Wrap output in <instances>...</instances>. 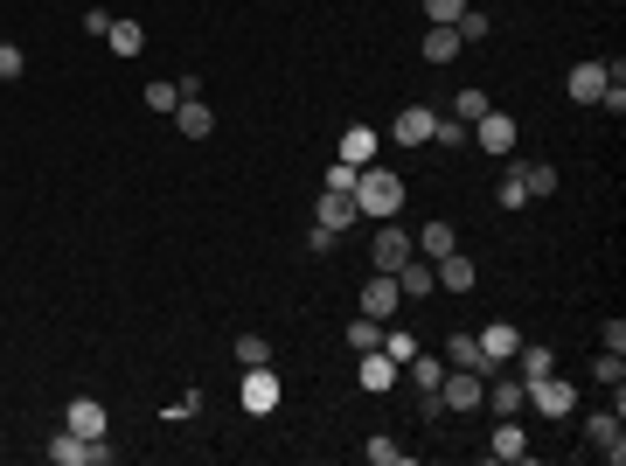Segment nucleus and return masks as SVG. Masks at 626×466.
<instances>
[{
    "instance_id": "1",
    "label": "nucleus",
    "mask_w": 626,
    "mask_h": 466,
    "mask_svg": "<svg viewBox=\"0 0 626 466\" xmlns=\"http://www.w3.org/2000/svg\"><path fill=\"white\" fill-rule=\"evenodd\" d=\"M355 209H362L369 223H397V209H404V174L369 160V167L355 174Z\"/></svg>"
},
{
    "instance_id": "2",
    "label": "nucleus",
    "mask_w": 626,
    "mask_h": 466,
    "mask_svg": "<svg viewBox=\"0 0 626 466\" xmlns=\"http://www.w3.org/2000/svg\"><path fill=\"white\" fill-rule=\"evenodd\" d=\"M522 411H536V418H550V425H557V418H571V411H578V390H571L557 369H550V376H529V383H522Z\"/></svg>"
},
{
    "instance_id": "3",
    "label": "nucleus",
    "mask_w": 626,
    "mask_h": 466,
    "mask_svg": "<svg viewBox=\"0 0 626 466\" xmlns=\"http://www.w3.org/2000/svg\"><path fill=\"white\" fill-rule=\"evenodd\" d=\"M49 466H112V439H84V432H56L49 439Z\"/></svg>"
},
{
    "instance_id": "4",
    "label": "nucleus",
    "mask_w": 626,
    "mask_h": 466,
    "mask_svg": "<svg viewBox=\"0 0 626 466\" xmlns=\"http://www.w3.org/2000/svg\"><path fill=\"white\" fill-rule=\"evenodd\" d=\"M515 140H522V126H515L508 112H480V119H473V147H480L487 160H508Z\"/></svg>"
},
{
    "instance_id": "5",
    "label": "nucleus",
    "mask_w": 626,
    "mask_h": 466,
    "mask_svg": "<svg viewBox=\"0 0 626 466\" xmlns=\"http://www.w3.org/2000/svg\"><path fill=\"white\" fill-rule=\"evenodd\" d=\"M355 383H362L369 397H390V390L404 383V362H397V355H383V348H369V355L355 362Z\"/></svg>"
},
{
    "instance_id": "6",
    "label": "nucleus",
    "mask_w": 626,
    "mask_h": 466,
    "mask_svg": "<svg viewBox=\"0 0 626 466\" xmlns=\"http://www.w3.org/2000/svg\"><path fill=\"white\" fill-rule=\"evenodd\" d=\"M585 439H592V453H599V460H613V466L626 460V425H620V411H592V418H585Z\"/></svg>"
},
{
    "instance_id": "7",
    "label": "nucleus",
    "mask_w": 626,
    "mask_h": 466,
    "mask_svg": "<svg viewBox=\"0 0 626 466\" xmlns=\"http://www.w3.org/2000/svg\"><path fill=\"white\" fill-rule=\"evenodd\" d=\"M432 126H439V105H404L390 119V140L397 147H432Z\"/></svg>"
},
{
    "instance_id": "8",
    "label": "nucleus",
    "mask_w": 626,
    "mask_h": 466,
    "mask_svg": "<svg viewBox=\"0 0 626 466\" xmlns=\"http://www.w3.org/2000/svg\"><path fill=\"white\" fill-rule=\"evenodd\" d=\"M473 341H480V355H487V376H494V369H508V362H515V348H522V327H508V320H487Z\"/></svg>"
},
{
    "instance_id": "9",
    "label": "nucleus",
    "mask_w": 626,
    "mask_h": 466,
    "mask_svg": "<svg viewBox=\"0 0 626 466\" xmlns=\"http://www.w3.org/2000/svg\"><path fill=\"white\" fill-rule=\"evenodd\" d=\"M244 411H251V418H272V411H279V369H272V362L244 369Z\"/></svg>"
},
{
    "instance_id": "10",
    "label": "nucleus",
    "mask_w": 626,
    "mask_h": 466,
    "mask_svg": "<svg viewBox=\"0 0 626 466\" xmlns=\"http://www.w3.org/2000/svg\"><path fill=\"white\" fill-rule=\"evenodd\" d=\"M439 397H446V411H480L487 376L480 369H453V376H439Z\"/></svg>"
},
{
    "instance_id": "11",
    "label": "nucleus",
    "mask_w": 626,
    "mask_h": 466,
    "mask_svg": "<svg viewBox=\"0 0 626 466\" xmlns=\"http://www.w3.org/2000/svg\"><path fill=\"white\" fill-rule=\"evenodd\" d=\"M63 425H70V432H84V439H112V411H105L98 397H70Z\"/></svg>"
},
{
    "instance_id": "12",
    "label": "nucleus",
    "mask_w": 626,
    "mask_h": 466,
    "mask_svg": "<svg viewBox=\"0 0 626 466\" xmlns=\"http://www.w3.org/2000/svg\"><path fill=\"white\" fill-rule=\"evenodd\" d=\"M397 307H404V293H397V279H390V272H376V279L362 286V300H355V313H369V320H390Z\"/></svg>"
},
{
    "instance_id": "13",
    "label": "nucleus",
    "mask_w": 626,
    "mask_h": 466,
    "mask_svg": "<svg viewBox=\"0 0 626 466\" xmlns=\"http://www.w3.org/2000/svg\"><path fill=\"white\" fill-rule=\"evenodd\" d=\"M606 84H613V70H606V56H599V63H578L564 91H571V105H599V98H606Z\"/></svg>"
},
{
    "instance_id": "14",
    "label": "nucleus",
    "mask_w": 626,
    "mask_h": 466,
    "mask_svg": "<svg viewBox=\"0 0 626 466\" xmlns=\"http://www.w3.org/2000/svg\"><path fill=\"white\" fill-rule=\"evenodd\" d=\"M411 251H418V244H411V230H404V223H376V272H397Z\"/></svg>"
},
{
    "instance_id": "15",
    "label": "nucleus",
    "mask_w": 626,
    "mask_h": 466,
    "mask_svg": "<svg viewBox=\"0 0 626 466\" xmlns=\"http://www.w3.org/2000/svg\"><path fill=\"white\" fill-rule=\"evenodd\" d=\"M390 279H397V293H404V300H432V293H439V279H432V258H418V251H411V258H404Z\"/></svg>"
},
{
    "instance_id": "16",
    "label": "nucleus",
    "mask_w": 626,
    "mask_h": 466,
    "mask_svg": "<svg viewBox=\"0 0 626 466\" xmlns=\"http://www.w3.org/2000/svg\"><path fill=\"white\" fill-rule=\"evenodd\" d=\"M494 418H522V376H508V369H494L487 376V397H480Z\"/></svg>"
},
{
    "instance_id": "17",
    "label": "nucleus",
    "mask_w": 626,
    "mask_h": 466,
    "mask_svg": "<svg viewBox=\"0 0 626 466\" xmlns=\"http://www.w3.org/2000/svg\"><path fill=\"white\" fill-rule=\"evenodd\" d=\"M432 279H439L446 293H473V286H480V265H473L467 251H446V258L432 265Z\"/></svg>"
},
{
    "instance_id": "18",
    "label": "nucleus",
    "mask_w": 626,
    "mask_h": 466,
    "mask_svg": "<svg viewBox=\"0 0 626 466\" xmlns=\"http://www.w3.org/2000/svg\"><path fill=\"white\" fill-rule=\"evenodd\" d=\"M460 49H467V42H460V28H453V21H432V28H425V49H418V56L446 70V63H460Z\"/></svg>"
},
{
    "instance_id": "19",
    "label": "nucleus",
    "mask_w": 626,
    "mask_h": 466,
    "mask_svg": "<svg viewBox=\"0 0 626 466\" xmlns=\"http://www.w3.org/2000/svg\"><path fill=\"white\" fill-rule=\"evenodd\" d=\"M174 126H181V140H209V133H216V112H209L202 98H181V105H174Z\"/></svg>"
},
{
    "instance_id": "20",
    "label": "nucleus",
    "mask_w": 626,
    "mask_h": 466,
    "mask_svg": "<svg viewBox=\"0 0 626 466\" xmlns=\"http://www.w3.org/2000/svg\"><path fill=\"white\" fill-rule=\"evenodd\" d=\"M487 460H529V432H522L515 418H501L494 439H487Z\"/></svg>"
},
{
    "instance_id": "21",
    "label": "nucleus",
    "mask_w": 626,
    "mask_h": 466,
    "mask_svg": "<svg viewBox=\"0 0 626 466\" xmlns=\"http://www.w3.org/2000/svg\"><path fill=\"white\" fill-rule=\"evenodd\" d=\"M355 216H362V209H355V195H334V188H327V195L313 202V223H327V230H348Z\"/></svg>"
},
{
    "instance_id": "22",
    "label": "nucleus",
    "mask_w": 626,
    "mask_h": 466,
    "mask_svg": "<svg viewBox=\"0 0 626 466\" xmlns=\"http://www.w3.org/2000/svg\"><path fill=\"white\" fill-rule=\"evenodd\" d=\"M411 244H418V258H432V265H439L446 251H460V230H453V223H425Z\"/></svg>"
},
{
    "instance_id": "23",
    "label": "nucleus",
    "mask_w": 626,
    "mask_h": 466,
    "mask_svg": "<svg viewBox=\"0 0 626 466\" xmlns=\"http://www.w3.org/2000/svg\"><path fill=\"white\" fill-rule=\"evenodd\" d=\"M341 160H348V167H369V160H376V126H348V133H341Z\"/></svg>"
},
{
    "instance_id": "24",
    "label": "nucleus",
    "mask_w": 626,
    "mask_h": 466,
    "mask_svg": "<svg viewBox=\"0 0 626 466\" xmlns=\"http://www.w3.org/2000/svg\"><path fill=\"white\" fill-rule=\"evenodd\" d=\"M550 369H557V355H550L543 341H522V348H515V376H522V383H529V376H550Z\"/></svg>"
},
{
    "instance_id": "25",
    "label": "nucleus",
    "mask_w": 626,
    "mask_h": 466,
    "mask_svg": "<svg viewBox=\"0 0 626 466\" xmlns=\"http://www.w3.org/2000/svg\"><path fill=\"white\" fill-rule=\"evenodd\" d=\"M494 202H501V209H522V202H529V188H522V167H515V154L501 160V181H494Z\"/></svg>"
},
{
    "instance_id": "26",
    "label": "nucleus",
    "mask_w": 626,
    "mask_h": 466,
    "mask_svg": "<svg viewBox=\"0 0 626 466\" xmlns=\"http://www.w3.org/2000/svg\"><path fill=\"white\" fill-rule=\"evenodd\" d=\"M432 147L460 154V147H473V126H467V119H453V112H439V126H432Z\"/></svg>"
},
{
    "instance_id": "27",
    "label": "nucleus",
    "mask_w": 626,
    "mask_h": 466,
    "mask_svg": "<svg viewBox=\"0 0 626 466\" xmlns=\"http://www.w3.org/2000/svg\"><path fill=\"white\" fill-rule=\"evenodd\" d=\"M446 362H453V369H480V376H487V355H480V341H473V334H446Z\"/></svg>"
},
{
    "instance_id": "28",
    "label": "nucleus",
    "mask_w": 626,
    "mask_h": 466,
    "mask_svg": "<svg viewBox=\"0 0 626 466\" xmlns=\"http://www.w3.org/2000/svg\"><path fill=\"white\" fill-rule=\"evenodd\" d=\"M383 327H390V320H369V313H355V320H348V348H355V355L383 348Z\"/></svg>"
},
{
    "instance_id": "29",
    "label": "nucleus",
    "mask_w": 626,
    "mask_h": 466,
    "mask_svg": "<svg viewBox=\"0 0 626 466\" xmlns=\"http://www.w3.org/2000/svg\"><path fill=\"white\" fill-rule=\"evenodd\" d=\"M105 42H112L119 56H140V49H147V28H140V21H112V28H105Z\"/></svg>"
},
{
    "instance_id": "30",
    "label": "nucleus",
    "mask_w": 626,
    "mask_h": 466,
    "mask_svg": "<svg viewBox=\"0 0 626 466\" xmlns=\"http://www.w3.org/2000/svg\"><path fill=\"white\" fill-rule=\"evenodd\" d=\"M515 167H522V188H529V202L557 195V167H536V160H515Z\"/></svg>"
},
{
    "instance_id": "31",
    "label": "nucleus",
    "mask_w": 626,
    "mask_h": 466,
    "mask_svg": "<svg viewBox=\"0 0 626 466\" xmlns=\"http://www.w3.org/2000/svg\"><path fill=\"white\" fill-rule=\"evenodd\" d=\"M404 376H411V383H418V390H439V376H446V362H439V355H425V348H418V355H411V362H404Z\"/></svg>"
},
{
    "instance_id": "32",
    "label": "nucleus",
    "mask_w": 626,
    "mask_h": 466,
    "mask_svg": "<svg viewBox=\"0 0 626 466\" xmlns=\"http://www.w3.org/2000/svg\"><path fill=\"white\" fill-rule=\"evenodd\" d=\"M592 383H606V390H626V355L599 348V362H592Z\"/></svg>"
},
{
    "instance_id": "33",
    "label": "nucleus",
    "mask_w": 626,
    "mask_h": 466,
    "mask_svg": "<svg viewBox=\"0 0 626 466\" xmlns=\"http://www.w3.org/2000/svg\"><path fill=\"white\" fill-rule=\"evenodd\" d=\"M362 460H369V466H404L411 453H404V446H397V439L383 432V439H369V446H362Z\"/></svg>"
},
{
    "instance_id": "34",
    "label": "nucleus",
    "mask_w": 626,
    "mask_h": 466,
    "mask_svg": "<svg viewBox=\"0 0 626 466\" xmlns=\"http://www.w3.org/2000/svg\"><path fill=\"white\" fill-rule=\"evenodd\" d=\"M453 28H460V42H487V35H494V21H487V14H480V7H460V21H453Z\"/></svg>"
},
{
    "instance_id": "35",
    "label": "nucleus",
    "mask_w": 626,
    "mask_h": 466,
    "mask_svg": "<svg viewBox=\"0 0 626 466\" xmlns=\"http://www.w3.org/2000/svg\"><path fill=\"white\" fill-rule=\"evenodd\" d=\"M480 112H494V98H487V91H480V84H467V91H460V98H453V119H480Z\"/></svg>"
},
{
    "instance_id": "36",
    "label": "nucleus",
    "mask_w": 626,
    "mask_h": 466,
    "mask_svg": "<svg viewBox=\"0 0 626 466\" xmlns=\"http://www.w3.org/2000/svg\"><path fill=\"white\" fill-rule=\"evenodd\" d=\"M237 362H244V369L272 362V341H265V334H237Z\"/></svg>"
},
{
    "instance_id": "37",
    "label": "nucleus",
    "mask_w": 626,
    "mask_h": 466,
    "mask_svg": "<svg viewBox=\"0 0 626 466\" xmlns=\"http://www.w3.org/2000/svg\"><path fill=\"white\" fill-rule=\"evenodd\" d=\"M147 105H154V112H174V105H181V84L154 77V84H147Z\"/></svg>"
},
{
    "instance_id": "38",
    "label": "nucleus",
    "mask_w": 626,
    "mask_h": 466,
    "mask_svg": "<svg viewBox=\"0 0 626 466\" xmlns=\"http://www.w3.org/2000/svg\"><path fill=\"white\" fill-rule=\"evenodd\" d=\"M383 355H397V362H411V355H418V334H397V327H383Z\"/></svg>"
},
{
    "instance_id": "39",
    "label": "nucleus",
    "mask_w": 626,
    "mask_h": 466,
    "mask_svg": "<svg viewBox=\"0 0 626 466\" xmlns=\"http://www.w3.org/2000/svg\"><path fill=\"white\" fill-rule=\"evenodd\" d=\"M334 244H341V230H327V223H313V230H307V251H313V258H334Z\"/></svg>"
},
{
    "instance_id": "40",
    "label": "nucleus",
    "mask_w": 626,
    "mask_h": 466,
    "mask_svg": "<svg viewBox=\"0 0 626 466\" xmlns=\"http://www.w3.org/2000/svg\"><path fill=\"white\" fill-rule=\"evenodd\" d=\"M355 174H362V167H348V160H334V167H327V188H334V195H355Z\"/></svg>"
},
{
    "instance_id": "41",
    "label": "nucleus",
    "mask_w": 626,
    "mask_h": 466,
    "mask_svg": "<svg viewBox=\"0 0 626 466\" xmlns=\"http://www.w3.org/2000/svg\"><path fill=\"white\" fill-rule=\"evenodd\" d=\"M21 70H28V56H21V49H14V42H0V84H14V77H21Z\"/></svg>"
},
{
    "instance_id": "42",
    "label": "nucleus",
    "mask_w": 626,
    "mask_h": 466,
    "mask_svg": "<svg viewBox=\"0 0 626 466\" xmlns=\"http://www.w3.org/2000/svg\"><path fill=\"white\" fill-rule=\"evenodd\" d=\"M418 418H446V397L439 390H418Z\"/></svg>"
},
{
    "instance_id": "43",
    "label": "nucleus",
    "mask_w": 626,
    "mask_h": 466,
    "mask_svg": "<svg viewBox=\"0 0 626 466\" xmlns=\"http://www.w3.org/2000/svg\"><path fill=\"white\" fill-rule=\"evenodd\" d=\"M460 7H467V0H425V14H432V21H460Z\"/></svg>"
},
{
    "instance_id": "44",
    "label": "nucleus",
    "mask_w": 626,
    "mask_h": 466,
    "mask_svg": "<svg viewBox=\"0 0 626 466\" xmlns=\"http://www.w3.org/2000/svg\"><path fill=\"white\" fill-rule=\"evenodd\" d=\"M599 112H613V119H620V112H626V84H606V98H599Z\"/></svg>"
},
{
    "instance_id": "45",
    "label": "nucleus",
    "mask_w": 626,
    "mask_h": 466,
    "mask_svg": "<svg viewBox=\"0 0 626 466\" xmlns=\"http://www.w3.org/2000/svg\"><path fill=\"white\" fill-rule=\"evenodd\" d=\"M599 334H606V348H613V355H626V320H606Z\"/></svg>"
},
{
    "instance_id": "46",
    "label": "nucleus",
    "mask_w": 626,
    "mask_h": 466,
    "mask_svg": "<svg viewBox=\"0 0 626 466\" xmlns=\"http://www.w3.org/2000/svg\"><path fill=\"white\" fill-rule=\"evenodd\" d=\"M0 42H7V35H0Z\"/></svg>"
}]
</instances>
